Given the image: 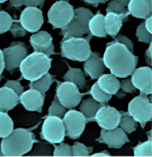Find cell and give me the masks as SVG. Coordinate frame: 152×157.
I'll use <instances>...</instances> for the list:
<instances>
[{"label": "cell", "mask_w": 152, "mask_h": 157, "mask_svg": "<svg viewBox=\"0 0 152 157\" xmlns=\"http://www.w3.org/2000/svg\"><path fill=\"white\" fill-rule=\"evenodd\" d=\"M102 58L106 68L120 78L130 76L138 61V56L124 45L115 41L106 44Z\"/></svg>", "instance_id": "cell-1"}, {"label": "cell", "mask_w": 152, "mask_h": 157, "mask_svg": "<svg viewBox=\"0 0 152 157\" xmlns=\"http://www.w3.org/2000/svg\"><path fill=\"white\" fill-rule=\"evenodd\" d=\"M1 152L6 156H21L31 151L34 140L33 134L24 128L13 129L7 137L2 138Z\"/></svg>", "instance_id": "cell-2"}, {"label": "cell", "mask_w": 152, "mask_h": 157, "mask_svg": "<svg viewBox=\"0 0 152 157\" xmlns=\"http://www.w3.org/2000/svg\"><path fill=\"white\" fill-rule=\"evenodd\" d=\"M52 59L43 53L34 52L27 55L19 66L22 77L30 81L41 78L51 67Z\"/></svg>", "instance_id": "cell-3"}, {"label": "cell", "mask_w": 152, "mask_h": 157, "mask_svg": "<svg viewBox=\"0 0 152 157\" xmlns=\"http://www.w3.org/2000/svg\"><path fill=\"white\" fill-rule=\"evenodd\" d=\"M85 37L62 39L60 47L62 56L74 61H85L92 52L90 42L93 36L89 33Z\"/></svg>", "instance_id": "cell-4"}, {"label": "cell", "mask_w": 152, "mask_h": 157, "mask_svg": "<svg viewBox=\"0 0 152 157\" xmlns=\"http://www.w3.org/2000/svg\"><path fill=\"white\" fill-rule=\"evenodd\" d=\"M74 9L65 0H60L54 3L48 13V19L55 29L64 30L73 19Z\"/></svg>", "instance_id": "cell-5"}, {"label": "cell", "mask_w": 152, "mask_h": 157, "mask_svg": "<svg viewBox=\"0 0 152 157\" xmlns=\"http://www.w3.org/2000/svg\"><path fill=\"white\" fill-rule=\"evenodd\" d=\"M148 95L140 93L128 103L127 112L139 123L142 128L150 121L152 118V105Z\"/></svg>", "instance_id": "cell-6"}, {"label": "cell", "mask_w": 152, "mask_h": 157, "mask_svg": "<svg viewBox=\"0 0 152 157\" xmlns=\"http://www.w3.org/2000/svg\"><path fill=\"white\" fill-rule=\"evenodd\" d=\"M56 96L60 102L66 109H72L80 104L82 98L89 94V92L80 93L79 88L74 83L68 81H56Z\"/></svg>", "instance_id": "cell-7"}, {"label": "cell", "mask_w": 152, "mask_h": 157, "mask_svg": "<svg viewBox=\"0 0 152 157\" xmlns=\"http://www.w3.org/2000/svg\"><path fill=\"white\" fill-rule=\"evenodd\" d=\"M42 135L45 140L51 144H59L63 142L66 131L62 118L48 115L42 125Z\"/></svg>", "instance_id": "cell-8"}, {"label": "cell", "mask_w": 152, "mask_h": 157, "mask_svg": "<svg viewBox=\"0 0 152 157\" xmlns=\"http://www.w3.org/2000/svg\"><path fill=\"white\" fill-rule=\"evenodd\" d=\"M62 120L66 136L73 140L81 137L88 123L87 119L82 113L73 109L66 112Z\"/></svg>", "instance_id": "cell-9"}, {"label": "cell", "mask_w": 152, "mask_h": 157, "mask_svg": "<svg viewBox=\"0 0 152 157\" xmlns=\"http://www.w3.org/2000/svg\"><path fill=\"white\" fill-rule=\"evenodd\" d=\"M120 117V111L107 104L99 109L93 121H96L102 129L110 130L119 126Z\"/></svg>", "instance_id": "cell-10"}, {"label": "cell", "mask_w": 152, "mask_h": 157, "mask_svg": "<svg viewBox=\"0 0 152 157\" xmlns=\"http://www.w3.org/2000/svg\"><path fill=\"white\" fill-rule=\"evenodd\" d=\"M19 21L26 31L38 32L44 23L43 12L37 7L26 6L21 14Z\"/></svg>", "instance_id": "cell-11"}, {"label": "cell", "mask_w": 152, "mask_h": 157, "mask_svg": "<svg viewBox=\"0 0 152 157\" xmlns=\"http://www.w3.org/2000/svg\"><path fill=\"white\" fill-rule=\"evenodd\" d=\"M96 141L105 144L109 148L120 149L126 143L130 142L127 133L119 126L110 130L102 129L100 137Z\"/></svg>", "instance_id": "cell-12"}, {"label": "cell", "mask_w": 152, "mask_h": 157, "mask_svg": "<svg viewBox=\"0 0 152 157\" xmlns=\"http://www.w3.org/2000/svg\"><path fill=\"white\" fill-rule=\"evenodd\" d=\"M130 75L132 84L140 93L147 95L152 94V71L150 67L136 68Z\"/></svg>", "instance_id": "cell-13"}, {"label": "cell", "mask_w": 152, "mask_h": 157, "mask_svg": "<svg viewBox=\"0 0 152 157\" xmlns=\"http://www.w3.org/2000/svg\"><path fill=\"white\" fill-rule=\"evenodd\" d=\"M5 68L9 71L19 67L20 64L27 56V50L24 45L15 44L2 51Z\"/></svg>", "instance_id": "cell-14"}, {"label": "cell", "mask_w": 152, "mask_h": 157, "mask_svg": "<svg viewBox=\"0 0 152 157\" xmlns=\"http://www.w3.org/2000/svg\"><path fill=\"white\" fill-rule=\"evenodd\" d=\"M29 42L34 52L43 53L48 57L56 54L53 38L47 31H39L31 35Z\"/></svg>", "instance_id": "cell-15"}, {"label": "cell", "mask_w": 152, "mask_h": 157, "mask_svg": "<svg viewBox=\"0 0 152 157\" xmlns=\"http://www.w3.org/2000/svg\"><path fill=\"white\" fill-rule=\"evenodd\" d=\"M19 101L29 111L41 112L44 102V95L35 89L30 88L19 96Z\"/></svg>", "instance_id": "cell-16"}, {"label": "cell", "mask_w": 152, "mask_h": 157, "mask_svg": "<svg viewBox=\"0 0 152 157\" xmlns=\"http://www.w3.org/2000/svg\"><path fill=\"white\" fill-rule=\"evenodd\" d=\"M84 62V71L93 80L97 79L105 71L106 68L103 58L97 52H92Z\"/></svg>", "instance_id": "cell-17"}, {"label": "cell", "mask_w": 152, "mask_h": 157, "mask_svg": "<svg viewBox=\"0 0 152 157\" xmlns=\"http://www.w3.org/2000/svg\"><path fill=\"white\" fill-rule=\"evenodd\" d=\"M129 15L128 12L122 14L107 13L104 20L107 34L114 39L122 28L124 20L127 19Z\"/></svg>", "instance_id": "cell-18"}, {"label": "cell", "mask_w": 152, "mask_h": 157, "mask_svg": "<svg viewBox=\"0 0 152 157\" xmlns=\"http://www.w3.org/2000/svg\"><path fill=\"white\" fill-rule=\"evenodd\" d=\"M127 7L129 15L136 18L145 19L151 15L152 0H130Z\"/></svg>", "instance_id": "cell-19"}, {"label": "cell", "mask_w": 152, "mask_h": 157, "mask_svg": "<svg viewBox=\"0 0 152 157\" xmlns=\"http://www.w3.org/2000/svg\"><path fill=\"white\" fill-rule=\"evenodd\" d=\"M19 101V96L6 86L0 88V111L7 112L16 106Z\"/></svg>", "instance_id": "cell-20"}, {"label": "cell", "mask_w": 152, "mask_h": 157, "mask_svg": "<svg viewBox=\"0 0 152 157\" xmlns=\"http://www.w3.org/2000/svg\"><path fill=\"white\" fill-rule=\"evenodd\" d=\"M99 88L109 95H116L120 89V81L112 74H103L97 78Z\"/></svg>", "instance_id": "cell-21"}, {"label": "cell", "mask_w": 152, "mask_h": 157, "mask_svg": "<svg viewBox=\"0 0 152 157\" xmlns=\"http://www.w3.org/2000/svg\"><path fill=\"white\" fill-rule=\"evenodd\" d=\"M104 15L98 11L90 18L88 23V33L92 36L100 38L106 37L104 26Z\"/></svg>", "instance_id": "cell-22"}, {"label": "cell", "mask_w": 152, "mask_h": 157, "mask_svg": "<svg viewBox=\"0 0 152 157\" xmlns=\"http://www.w3.org/2000/svg\"><path fill=\"white\" fill-rule=\"evenodd\" d=\"M104 105L90 97L83 100L80 104L79 111L87 119L88 123L92 122L98 110Z\"/></svg>", "instance_id": "cell-23"}, {"label": "cell", "mask_w": 152, "mask_h": 157, "mask_svg": "<svg viewBox=\"0 0 152 157\" xmlns=\"http://www.w3.org/2000/svg\"><path fill=\"white\" fill-rule=\"evenodd\" d=\"M68 70L63 76L64 81L74 83L79 89H83L86 87L85 75L80 68L71 67L67 63Z\"/></svg>", "instance_id": "cell-24"}, {"label": "cell", "mask_w": 152, "mask_h": 157, "mask_svg": "<svg viewBox=\"0 0 152 157\" xmlns=\"http://www.w3.org/2000/svg\"><path fill=\"white\" fill-rule=\"evenodd\" d=\"M88 31L84 29L82 24L78 21L73 18L66 28L62 30V34L64 39L71 37H81L83 35L88 34Z\"/></svg>", "instance_id": "cell-25"}, {"label": "cell", "mask_w": 152, "mask_h": 157, "mask_svg": "<svg viewBox=\"0 0 152 157\" xmlns=\"http://www.w3.org/2000/svg\"><path fill=\"white\" fill-rule=\"evenodd\" d=\"M53 82L52 75L48 72L39 79L30 82L29 88L39 91L45 96Z\"/></svg>", "instance_id": "cell-26"}, {"label": "cell", "mask_w": 152, "mask_h": 157, "mask_svg": "<svg viewBox=\"0 0 152 157\" xmlns=\"http://www.w3.org/2000/svg\"><path fill=\"white\" fill-rule=\"evenodd\" d=\"M121 117L119 127L127 134H130L137 129V122L127 113L124 111H120Z\"/></svg>", "instance_id": "cell-27"}, {"label": "cell", "mask_w": 152, "mask_h": 157, "mask_svg": "<svg viewBox=\"0 0 152 157\" xmlns=\"http://www.w3.org/2000/svg\"><path fill=\"white\" fill-rule=\"evenodd\" d=\"M14 129V123L11 117L6 112L0 111V138L7 137Z\"/></svg>", "instance_id": "cell-28"}, {"label": "cell", "mask_w": 152, "mask_h": 157, "mask_svg": "<svg viewBox=\"0 0 152 157\" xmlns=\"http://www.w3.org/2000/svg\"><path fill=\"white\" fill-rule=\"evenodd\" d=\"M93 15V12L91 10L81 7L74 9L73 18L80 22L84 29L88 31V22Z\"/></svg>", "instance_id": "cell-29"}, {"label": "cell", "mask_w": 152, "mask_h": 157, "mask_svg": "<svg viewBox=\"0 0 152 157\" xmlns=\"http://www.w3.org/2000/svg\"><path fill=\"white\" fill-rule=\"evenodd\" d=\"M89 92L92 98L98 102L107 105L112 98V95L105 93L99 88L97 82H95L91 87Z\"/></svg>", "instance_id": "cell-30"}, {"label": "cell", "mask_w": 152, "mask_h": 157, "mask_svg": "<svg viewBox=\"0 0 152 157\" xmlns=\"http://www.w3.org/2000/svg\"><path fill=\"white\" fill-rule=\"evenodd\" d=\"M135 156L151 157L152 156V139H148L146 142H140L133 148Z\"/></svg>", "instance_id": "cell-31"}, {"label": "cell", "mask_w": 152, "mask_h": 157, "mask_svg": "<svg viewBox=\"0 0 152 157\" xmlns=\"http://www.w3.org/2000/svg\"><path fill=\"white\" fill-rule=\"evenodd\" d=\"M72 156H88L93 152V147H88L83 143L76 141L71 146Z\"/></svg>", "instance_id": "cell-32"}, {"label": "cell", "mask_w": 152, "mask_h": 157, "mask_svg": "<svg viewBox=\"0 0 152 157\" xmlns=\"http://www.w3.org/2000/svg\"><path fill=\"white\" fill-rule=\"evenodd\" d=\"M66 109L60 102L55 95L49 108L48 116H53L62 118L66 112Z\"/></svg>", "instance_id": "cell-33"}, {"label": "cell", "mask_w": 152, "mask_h": 157, "mask_svg": "<svg viewBox=\"0 0 152 157\" xmlns=\"http://www.w3.org/2000/svg\"><path fill=\"white\" fill-rule=\"evenodd\" d=\"M13 20L8 13L0 10V34L10 30Z\"/></svg>", "instance_id": "cell-34"}, {"label": "cell", "mask_w": 152, "mask_h": 157, "mask_svg": "<svg viewBox=\"0 0 152 157\" xmlns=\"http://www.w3.org/2000/svg\"><path fill=\"white\" fill-rule=\"evenodd\" d=\"M136 36L139 42L146 44L152 42V34L146 29L144 23H140L137 26L136 31Z\"/></svg>", "instance_id": "cell-35"}, {"label": "cell", "mask_w": 152, "mask_h": 157, "mask_svg": "<svg viewBox=\"0 0 152 157\" xmlns=\"http://www.w3.org/2000/svg\"><path fill=\"white\" fill-rule=\"evenodd\" d=\"M54 145L53 155L55 156H72L71 146L63 142L59 143V145Z\"/></svg>", "instance_id": "cell-36"}, {"label": "cell", "mask_w": 152, "mask_h": 157, "mask_svg": "<svg viewBox=\"0 0 152 157\" xmlns=\"http://www.w3.org/2000/svg\"><path fill=\"white\" fill-rule=\"evenodd\" d=\"M106 11V13L111 12L117 14H122L127 12V9L116 0H112L108 3Z\"/></svg>", "instance_id": "cell-37"}, {"label": "cell", "mask_w": 152, "mask_h": 157, "mask_svg": "<svg viewBox=\"0 0 152 157\" xmlns=\"http://www.w3.org/2000/svg\"><path fill=\"white\" fill-rule=\"evenodd\" d=\"M114 39L115 41L124 45L128 50L133 52L134 51V44L132 40L127 36L122 34H117Z\"/></svg>", "instance_id": "cell-38"}, {"label": "cell", "mask_w": 152, "mask_h": 157, "mask_svg": "<svg viewBox=\"0 0 152 157\" xmlns=\"http://www.w3.org/2000/svg\"><path fill=\"white\" fill-rule=\"evenodd\" d=\"M4 86L10 88L19 96L24 92V87L19 81L17 80H7L5 83Z\"/></svg>", "instance_id": "cell-39"}, {"label": "cell", "mask_w": 152, "mask_h": 157, "mask_svg": "<svg viewBox=\"0 0 152 157\" xmlns=\"http://www.w3.org/2000/svg\"><path fill=\"white\" fill-rule=\"evenodd\" d=\"M120 82V88L125 93H136L137 89L132 84L130 78H124Z\"/></svg>", "instance_id": "cell-40"}, {"label": "cell", "mask_w": 152, "mask_h": 157, "mask_svg": "<svg viewBox=\"0 0 152 157\" xmlns=\"http://www.w3.org/2000/svg\"><path fill=\"white\" fill-rule=\"evenodd\" d=\"M10 30L13 35H14L15 37H21V36H24L26 31L21 24L19 21H13Z\"/></svg>", "instance_id": "cell-41"}, {"label": "cell", "mask_w": 152, "mask_h": 157, "mask_svg": "<svg viewBox=\"0 0 152 157\" xmlns=\"http://www.w3.org/2000/svg\"><path fill=\"white\" fill-rule=\"evenodd\" d=\"M45 0H24L25 6H26L37 7L44 3Z\"/></svg>", "instance_id": "cell-42"}, {"label": "cell", "mask_w": 152, "mask_h": 157, "mask_svg": "<svg viewBox=\"0 0 152 157\" xmlns=\"http://www.w3.org/2000/svg\"><path fill=\"white\" fill-rule=\"evenodd\" d=\"M152 15H150L146 18L145 21L143 22L145 28L151 34L152 32Z\"/></svg>", "instance_id": "cell-43"}, {"label": "cell", "mask_w": 152, "mask_h": 157, "mask_svg": "<svg viewBox=\"0 0 152 157\" xmlns=\"http://www.w3.org/2000/svg\"><path fill=\"white\" fill-rule=\"evenodd\" d=\"M86 3L97 7L100 4H104L107 2L108 0H82Z\"/></svg>", "instance_id": "cell-44"}, {"label": "cell", "mask_w": 152, "mask_h": 157, "mask_svg": "<svg viewBox=\"0 0 152 157\" xmlns=\"http://www.w3.org/2000/svg\"><path fill=\"white\" fill-rule=\"evenodd\" d=\"M5 69L4 59L2 51L0 49V76L2 75Z\"/></svg>", "instance_id": "cell-45"}, {"label": "cell", "mask_w": 152, "mask_h": 157, "mask_svg": "<svg viewBox=\"0 0 152 157\" xmlns=\"http://www.w3.org/2000/svg\"><path fill=\"white\" fill-rule=\"evenodd\" d=\"M10 3L14 7H20L24 5V0H10Z\"/></svg>", "instance_id": "cell-46"}, {"label": "cell", "mask_w": 152, "mask_h": 157, "mask_svg": "<svg viewBox=\"0 0 152 157\" xmlns=\"http://www.w3.org/2000/svg\"><path fill=\"white\" fill-rule=\"evenodd\" d=\"M110 155V153L106 151H103L94 153L91 155L92 156H109Z\"/></svg>", "instance_id": "cell-47"}, {"label": "cell", "mask_w": 152, "mask_h": 157, "mask_svg": "<svg viewBox=\"0 0 152 157\" xmlns=\"http://www.w3.org/2000/svg\"><path fill=\"white\" fill-rule=\"evenodd\" d=\"M149 44V47L145 52L146 57L152 59V42Z\"/></svg>", "instance_id": "cell-48"}, {"label": "cell", "mask_w": 152, "mask_h": 157, "mask_svg": "<svg viewBox=\"0 0 152 157\" xmlns=\"http://www.w3.org/2000/svg\"><path fill=\"white\" fill-rule=\"evenodd\" d=\"M116 1H117L119 2L120 3L124 6L126 7V6H127V5H128L130 0H116Z\"/></svg>", "instance_id": "cell-49"}, {"label": "cell", "mask_w": 152, "mask_h": 157, "mask_svg": "<svg viewBox=\"0 0 152 157\" xmlns=\"http://www.w3.org/2000/svg\"><path fill=\"white\" fill-rule=\"evenodd\" d=\"M146 63L149 65V67L151 66L152 64V59L150 58L146 57Z\"/></svg>", "instance_id": "cell-50"}, {"label": "cell", "mask_w": 152, "mask_h": 157, "mask_svg": "<svg viewBox=\"0 0 152 157\" xmlns=\"http://www.w3.org/2000/svg\"><path fill=\"white\" fill-rule=\"evenodd\" d=\"M7 1L8 0H0V4L3 3Z\"/></svg>", "instance_id": "cell-51"}]
</instances>
